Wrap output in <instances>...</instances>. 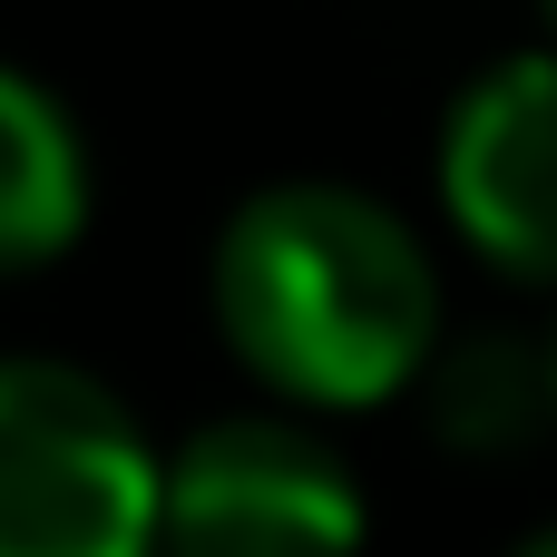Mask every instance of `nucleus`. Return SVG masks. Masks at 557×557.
<instances>
[{
    "mask_svg": "<svg viewBox=\"0 0 557 557\" xmlns=\"http://www.w3.org/2000/svg\"><path fill=\"white\" fill-rule=\"evenodd\" d=\"M166 460L137 411L49 352H0V557H157Z\"/></svg>",
    "mask_w": 557,
    "mask_h": 557,
    "instance_id": "nucleus-2",
    "label": "nucleus"
},
{
    "mask_svg": "<svg viewBox=\"0 0 557 557\" xmlns=\"http://www.w3.org/2000/svg\"><path fill=\"white\" fill-rule=\"evenodd\" d=\"M225 352L294 411H372L421 392L441 352V264L362 186L284 176L255 186L206 264Z\"/></svg>",
    "mask_w": 557,
    "mask_h": 557,
    "instance_id": "nucleus-1",
    "label": "nucleus"
},
{
    "mask_svg": "<svg viewBox=\"0 0 557 557\" xmlns=\"http://www.w3.org/2000/svg\"><path fill=\"white\" fill-rule=\"evenodd\" d=\"M548 372H557V333H548Z\"/></svg>",
    "mask_w": 557,
    "mask_h": 557,
    "instance_id": "nucleus-9",
    "label": "nucleus"
},
{
    "mask_svg": "<svg viewBox=\"0 0 557 557\" xmlns=\"http://www.w3.org/2000/svg\"><path fill=\"white\" fill-rule=\"evenodd\" d=\"M509 557H557V529H539V539H519Z\"/></svg>",
    "mask_w": 557,
    "mask_h": 557,
    "instance_id": "nucleus-7",
    "label": "nucleus"
},
{
    "mask_svg": "<svg viewBox=\"0 0 557 557\" xmlns=\"http://www.w3.org/2000/svg\"><path fill=\"white\" fill-rule=\"evenodd\" d=\"M421 411H431V441L441 450H460V460H519L539 431H557L548 343H529V333L441 343L431 372H421Z\"/></svg>",
    "mask_w": 557,
    "mask_h": 557,
    "instance_id": "nucleus-6",
    "label": "nucleus"
},
{
    "mask_svg": "<svg viewBox=\"0 0 557 557\" xmlns=\"http://www.w3.org/2000/svg\"><path fill=\"white\" fill-rule=\"evenodd\" d=\"M166 557H362V490L333 441L274 411L206 421L166 460Z\"/></svg>",
    "mask_w": 557,
    "mask_h": 557,
    "instance_id": "nucleus-3",
    "label": "nucleus"
},
{
    "mask_svg": "<svg viewBox=\"0 0 557 557\" xmlns=\"http://www.w3.org/2000/svg\"><path fill=\"white\" fill-rule=\"evenodd\" d=\"M88 225V137L78 117L0 59V284L39 274Z\"/></svg>",
    "mask_w": 557,
    "mask_h": 557,
    "instance_id": "nucleus-5",
    "label": "nucleus"
},
{
    "mask_svg": "<svg viewBox=\"0 0 557 557\" xmlns=\"http://www.w3.org/2000/svg\"><path fill=\"white\" fill-rule=\"evenodd\" d=\"M441 215L499 274L557 294V49L490 59L441 117Z\"/></svg>",
    "mask_w": 557,
    "mask_h": 557,
    "instance_id": "nucleus-4",
    "label": "nucleus"
},
{
    "mask_svg": "<svg viewBox=\"0 0 557 557\" xmlns=\"http://www.w3.org/2000/svg\"><path fill=\"white\" fill-rule=\"evenodd\" d=\"M539 20H548V49H557V0H539Z\"/></svg>",
    "mask_w": 557,
    "mask_h": 557,
    "instance_id": "nucleus-8",
    "label": "nucleus"
}]
</instances>
